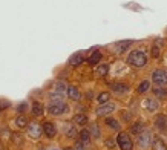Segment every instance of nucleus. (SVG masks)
Here are the masks:
<instances>
[{"label": "nucleus", "instance_id": "nucleus-1", "mask_svg": "<svg viewBox=\"0 0 167 150\" xmlns=\"http://www.w3.org/2000/svg\"><path fill=\"white\" fill-rule=\"evenodd\" d=\"M127 63L134 67H144L147 64V55L146 52L141 49H137V51H132L129 57H127Z\"/></svg>", "mask_w": 167, "mask_h": 150}, {"label": "nucleus", "instance_id": "nucleus-30", "mask_svg": "<svg viewBox=\"0 0 167 150\" xmlns=\"http://www.w3.org/2000/svg\"><path fill=\"white\" fill-rule=\"evenodd\" d=\"M86 149V143H83L81 139H78L75 143V150H84Z\"/></svg>", "mask_w": 167, "mask_h": 150}, {"label": "nucleus", "instance_id": "nucleus-22", "mask_svg": "<svg viewBox=\"0 0 167 150\" xmlns=\"http://www.w3.org/2000/svg\"><path fill=\"white\" fill-rule=\"evenodd\" d=\"M153 93H155V96H156L158 100H163V98H166V96H167L166 87H155V89H153Z\"/></svg>", "mask_w": 167, "mask_h": 150}, {"label": "nucleus", "instance_id": "nucleus-9", "mask_svg": "<svg viewBox=\"0 0 167 150\" xmlns=\"http://www.w3.org/2000/svg\"><path fill=\"white\" fill-rule=\"evenodd\" d=\"M143 107H144L147 112H155V110H158L160 104H158V101L153 100V98H146V100L143 101Z\"/></svg>", "mask_w": 167, "mask_h": 150}, {"label": "nucleus", "instance_id": "nucleus-2", "mask_svg": "<svg viewBox=\"0 0 167 150\" xmlns=\"http://www.w3.org/2000/svg\"><path fill=\"white\" fill-rule=\"evenodd\" d=\"M68 110H69V107H68V104H65V101L49 103V106H48V112L51 113V115H54V117L63 115V113H66Z\"/></svg>", "mask_w": 167, "mask_h": 150}, {"label": "nucleus", "instance_id": "nucleus-18", "mask_svg": "<svg viewBox=\"0 0 167 150\" xmlns=\"http://www.w3.org/2000/svg\"><path fill=\"white\" fill-rule=\"evenodd\" d=\"M132 45V41L130 40H124V41H118L117 45H115V49H117V52L118 54H123V52H126L127 51V48Z\"/></svg>", "mask_w": 167, "mask_h": 150}, {"label": "nucleus", "instance_id": "nucleus-8", "mask_svg": "<svg viewBox=\"0 0 167 150\" xmlns=\"http://www.w3.org/2000/svg\"><path fill=\"white\" fill-rule=\"evenodd\" d=\"M43 132H45V135L48 138H54L57 135V127L54 122H51V121H45L43 122Z\"/></svg>", "mask_w": 167, "mask_h": 150}, {"label": "nucleus", "instance_id": "nucleus-27", "mask_svg": "<svg viewBox=\"0 0 167 150\" xmlns=\"http://www.w3.org/2000/svg\"><path fill=\"white\" fill-rule=\"evenodd\" d=\"M106 124H107L110 129H113V130H118V129H120V124H118V121H117L115 118H106Z\"/></svg>", "mask_w": 167, "mask_h": 150}, {"label": "nucleus", "instance_id": "nucleus-24", "mask_svg": "<svg viewBox=\"0 0 167 150\" xmlns=\"http://www.w3.org/2000/svg\"><path fill=\"white\" fill-rule=\"evenodd\" d=\"M89 132H91V136H94V138H100V136H101V132H100L98 126H97L95 122H92V124H91Z\"/></svg>", "mask_w": 167, "mask_h": 150}, {"label": "nucleus", "instance_id": "nucleus-28", "mask_svg": "<svg viewBox=\"0 0 167 150\" xmlns=\"http://www.w3.org/2000/svg\"><path fill=\"white\" fill-rule=\"evenodd\" d=\"M149 87H150V81H143V83H139L138 84V92L139 93H144V92H147L149 91Z\"/></svg>", "mask_w": 167, "mask_h": 150}, {"label": "nucleus", "instance_id": "nucleus-29", "mask_svg": "<svg viewBox=\"0 0 167 150\" xmlns=\"http://www.w3.org/2000/svg\"><path fill=\"white\" fill-rule=\"evenodd\" d=\"M143 130H144V124H143V122H135V124L132 126V132L137 133V135H139Z\"/></svg>", "mask_w": 167, "mask_h": 150}, {"label": "nucleus", "instance_id": "nucleus-11", "mask_svg": "<svg viewBox=\"0 0 167 150\" xmlns=\"http://www.w3.org/2000/svg\"><path fill=\"white\" fill-rule=\"evenodd\" d=\"M84 61V57L83 54H80V52H77V54H72L71 57H69V61L68 63L71 64V66H80L81 63Z\"/></svg>", "mask_w": 167, "mask_h": 150}, {"label": "nucleus", "instance_id": "nucleus-14", "mask_svg": "<svg viewBox=\"0 0 167 150\" xmlns=\"http://www.w3.org/2000/svg\"><path fill=\"white\" fill-rule=\"evenodd\" d=\"M110 87H112V91L117 92V93H126L129 91V86L124 84V83H113Z\"/></svg>", "mask_w": 167, "mask_h": 150}, {"label": "nucleus", "instance_id": "nucleus-3", "mask_svg": "<svg viewBox=\"0 0 167 150\" xmlns=\"http://www.w3.org/2000/svg\"><path fill=\"white\" fill-rule=\"evenodd\" d=\"M117 143H118L121 150H132L134 149V143H132L130 136L127 133H124V132H121V133L117 136Z\"/></svg>", "mask_w": 167, "mask_h": 150}, {"label": "nucleus", "instance_id": "nucleus-7", "mask_svg": "<svg viewBox=\"0 0 167 150\" xmlns=\"http://www.w3.org/2000/svg\"><path fill=\"white\" fill-rule=\"evenodd\" d=\"M115 110V104L113 103H106V104H101L98 109H97V115L98 117H107Z\"/></svg>", "mask_w": 167, "mask_h": 150}, {"label": "nucleus", "instance_id": "nucleus-23", "mask_svg": "<svg viewBox=\"0 0 167 150\" xmlns=\"http://www.w3.org/2000/svg\"><path fill=\"white\" fill-rule=\"evenodd\" d=\"M109 100H110L109 92H101L98 96H97V101H98L100 104H106V103H109Z\"/></svg>", "mask_w": 167, "mask_h": 150}, {"label": "nucleus", "instance_id": "nucleus-21", "mask_svg": "<svg viewBox=\"0 0 167 150\" xmlns=\"http://www.w3.org/2000/svg\"><path fill=\"white\" fill-rule=\"evenodd\" d=\"M152 147H153V150H167V146L161 138H155L152 143Z\"/></svg>", "mask_w": 167, "mask_h": 150}, {"label": "nucleus", "instance_id": "nucleus-17", "mask_svg": "<svg viewBox=\"0 0 167 150\" xmlns=\"http://www.w3.org/2000/svg\"><path fill=\"white\" fill-rule=\"evenodd\" d=\"M31 110H32V113H34V117H41L43 112H45V107H43V104H40L38 101H34Z\"/></svg>", "mask_w": 167, "mask_h": 150}, {"label": "nucleus", "instance_id": "nucleus-33", "mask_svg": "<svg viewBox=\"0 0 167 150\" xmlns=\"http://www.w3.org/2000/svg\"><path fill=\"white\" fill-rule=\"evenodd\" d=\"M9 101H0V109H6V107H9Z\"/></svg>", "mask_w": 167, "mask_h": 150}, {"label": "nucleus", "instance_id": "nucleus-19", "mask_svg": "<svg viewBox=\"0 0 167 150\" xmlns=\"http://www.w3.org/2000/svg\"><path fill=\"white\" fill-rule=\"evenodd\" d=\"M72 121H74V124H77V126H86L87 124V117L84 115V113H77Z\"/></svg>", "mask_w": 167, "mask_h": 150}, {"label": "nucleus", "instance_id": "nucleus-4", "mask_svg": "<svg viewBox=\"0 0 167 150\" xmlns=\"http://www.w3.org/2000/svg\"><path fill=\"white\" fill-rule=\"evenodd\" d=\"M152 81L156 86H166L167 84V70L164 69H156L152 74Z\"/></svg>", "mask_w": 167, "mask_h": 150}, {"label": "nucleus", "instance_id": "nucleus-10", "mask_svg": "<svg viewBox=\"0 0 167 150\" xmlns=\"http://www.w3.org/2000/svg\"><path fill=\"white\" fill-rule=\"evenodd\" d=\"M63 132H65V135L68 138H75L78 133H77V129L74 124H71V122H65L63 124Z\"/></svg>", "mask_w": 167, "mask_h": 150}, {"label": "nucleus", "instance_id": "nucleus-5", "mask_svg": "<svg viewBox=\"0 0 167 150\" xmlns=\"http://www.w3.org/2000/svg\"><path fill=\"white\" fill-rule=\"evenodd\" d=\"M43 133H45L43 132V126L37 124V122H29V126H28V136L29 138L38 139V138H41Z\"/></svg>", "mask_w": 167, "mask_h": 150}, {"label": "nucleus", "instance_id": "nucleus-32", "mask_svg": "<svg viewBox=\"0 0 167 150\" xmlns=\"http://www.w3.org/2000/svg\"><path fill=\"white\" fill-rule=\"evenodd\" d=\"M152 55H153L155 58L160 55V49H158V46H153V48H152Z\"/></svg>", "mask_w": 167, "mask_h": 150}, {"label": "nucleus", "instance_id": "nucleus-20", "mask_svg": "<svg viewBox=\"0 0 167 150\" xmlns=\"http://www.w3.org/2000/svg\"><path fill=\"white\" fill-rule=\"evenodd\" d=\"M14 124L19 127V129H25V127H28V118L26 117H23V115H20V117H17L15 120H14Z\"/></svg>", "mask_w": 167, "mask_h": 150}, {"label": "nucleus", "instance_id": "nucleus-26", "mask_svg": "<svg viewBox=\"0 0 167 150\" xmlns=\"http://www.w3.org/2000/svg\"><path fill=\"white\" fill-rule=\"evenodd\" d=\"M78 135H80V139L83 141V143H89V141H91V132L89 130H86V129H83L81 132H80V133H78Z\"/></svg>", "mask_w": 167, "mask_h": 150}, {"label": "nucleus", "instance_id": "nucleus-13", "mask_svg": "<svg viewBox=\"0 0 167 150\" xmlns=\"http://www.w3.org/2000/svg\"><path fill=\"white\" fill-rule=\"evenodd\" d=\"M107 72H109V64H106V63H101L95 67V75L97 77H104V75H107Z\"/></svg>", "mask_w": 167, "mask_h": 150}, {"label": "nucleus", "instance_id": "nucleus-6", "mask_svg": "<svg viewBox=\"0 0 167 150\" xmlns=\"http://www.w3.org/2000/svg\"><path fill=\"white\" fill-rule=\"evenodd\" d=\"M152 143V133L149 130H144L138 135V146L141 149H147Z\"/></svg>", "mask_w": 167, "mask_h": 150}, {"label": "nucleus", "instance_id": "nucleus-16", "mask_svg": "<svg viewBox=\"0 0 167 150\" xmlns=\"http://www.w3.org/2000/svg\"><path fill=\"white\" fill-rule=\"evenodd\" d=\"M101 61V52L100 51H94L92 52V55L87 58V63L89 64H92V66H95V64H98Z\"/></svg>", "mask_w": 167, "mask_h": 150}, {"label": "nucleus", "instance_id": "nucleus-25", "mask_svg": "<svg viewBox=\"0 0 167 150\" xmlns=\"http://www.w3.org/2000/svg\"><path fill=\"white\" fill-rule=\"evenodd\" d=\"M55 92H57L58 95H61V93L68 92V86H66L63 81H58V83H55Z\"/></svg>", "mask_w": 167, "mask_h": 150}, {"label": "nucleus", "instance_id": "nucleus-12", "mask_svg": "<svg viewBox=\"0 0 167 150\" xmlns=\"http://www.w3.org/2000/svg\"><path fill=\"white\" fill-rule=\"evenodd\" d=\"M66 93H68V96H69V98H71V100H74V101H78V100L81 98L80 91H78L75 86H68V92H66Z\"/></svg>", "mask_w": 167, "mask_h": 150}, {"label": "nucleus", "instance_id": "nucleus-15", "mask_svg": "<svg viewBox=\"0 0 167 150\" xmlns=\"http://www.w3.org/2000/svg\"><path fill=\"white\" fill-rule=\"evenodd\" d=\"M155 124L160 130H167V118L166 115H158L155 120Z\"/></svg>", "mask_w": 167, "mask_h": 150}, {"label": "nucleus", "instance_id": "nucleus-34", "mask_svg": "<svg viewBox=\"0 0 167 150\" xmlns=\"http://www.w3.org/2000/svg\"><path fill=\"white\" fill-rule=\"evenodd\" d=\"M65 150H75V149H72V147H65Z\"/></svg>", "mask_w": 167, "mask_h": 150}, {"label": "nucleus", "instance_id": "nucleus-31", "mask_svg": "<svg viewBox=\"0 0 167 150\" xmlns=\"http://www.w3.org/2000/svg\"><path fill=\"white\" fill-rule=\"evenodd\" d=\"M26 109H28V103H20L17 106V112H20V113H23Z\"/></svg>", "mask_w": 167, "mask_h": 150}, {"label": "nucleus", "instance_id": "nucleus-35", "mask_svg": "<svg viewBox=\"0 0 167 150\" xmlns=\"http://www.w3.org/2000/svg\"><path fill=\"white\" fill-rule=\"evenodd\" d=\"M40 150H45V149H43V147H40Z\"/></svg>", "mask_w": 167, "mask_h": 150}]
</instances>
